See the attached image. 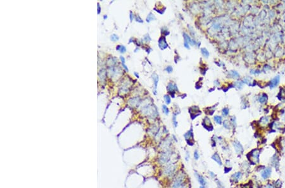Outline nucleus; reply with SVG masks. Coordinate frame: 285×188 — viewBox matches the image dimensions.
Masks as SVG:
<instances>
[{
	"instance_id": "nucleus-16",
	"label": "nucleus",
	"mask_w": 285,
	"mask_h": 188,
	"mask_svg": "<svg viewBox=\"0 0 285 188\" xmlns=\"http://www.w3.org/2000/svg\"><path fill=\"white\" fill-rule=\"evenodd\" d=\"M267 96L266 94H264V93L262 94L259 96V98H258V101H259L260 103H262V104L266 103L267 101Z\"/></svg>"
},
{
	"instance_id": "nucleus-27",
	"label": "nucleus",
	"mask_w": 285,
	"mask_h": 188,
	"mask_svg": "<svg viewBox=\"0 0 285 188\" xmlns=\"http://www.w3.org/2000/svg\"><path fill=\"white\" fill-rule=\"evenodd\" d=\"M229 108H224L222 109V115L224 116H227L229 114Z\"/></svg>"
},
{
	"instance_id": "nucleus-9",
	"label": "nucleus",
	"mask_w": 285,
	"mask_h": 188,
	"mask_svg": "<svg viewBox=\"0 0 285 188\" xmlns=\"http://www.w3.org/2000/svg\"><path fill=\"white\" fill-rule=\"evenodd\" d=\"M203 126L205 127V129H207L208 131H210L213 129V125L211 123L210 120L209 119L208 117H205L203 120Z\"/></svg>"
},
{
	"instance_id": "nucleus-35",
	"label": "nucleus",
	"mask_w": 285,
	"mask_h": 188,
	"mask_svg": "<svg viewBox=\"0 0 285 188\" xmlns=\"http://www.w3.org/2000/svg\"><path fill=\"white\" fill-rule=\"evenodd\" d=\"M241 188H252V186H251V185H250L249 184H245V185H244L243 187H242Z\"/></svg>"
},
{
	"instance_id": "nucleus-31",
	"label": "nucleus",
	"mask_w": 285,
	"mask_h": 188,
	"mask_svg": "<svg viewBox=\"0 0 285 188\" xmlns=\"http://www.w3.org/2000/svg\"><path fill=\"white\" fill-rule=\"evenodd\" d=\"M209 174L211 178H212V179H215V177H216V176H217L213 172H211V171H209Z\"/></svg>"
},
{
	"instance_id": "nucleus-2",
	"label": "nucleus",
	"mask_w": 285,
	"mask_h": 188,
	"mask_svg": "<svg viewBox=\"0 0 285 188\" xmlns=\"http://www.w3.org/2000/svg\"><path fill=\"white\" fill-rule=\"evenodd\" d=\"M176 170V165L173 164V163H167L166 166L164 167V172L163 174L164 175L167 177L172 176V175L174 174V172Z\"/></svg>"
},
{
	"instance_id": "nucleus-17",
	"label": "nucleus",
	"mask_w": 285,
	"mask_h": 188,
	"mask_svg": "<svg viewBox=\"0 0 285 188\" xmlns=\"http://www.w3.org/2000/svg\"><path fill=\"white\" fill-rule=\"evenodd\" d=\"M269 119L267 117H263L260 120V123L262 125H266L269 123Z\"/></svg>"
},
{
	"instance_id": "nucleus-12",
	"label": "nucleus",
	"mask_w": 285,
	"mask_h": 188,
	"mask_svg": "<svg viewBox=\"0 0 285 188\" xmlns=\"http://www.w3.org/2000/svg\"><path fill=\"white\" fill-rule=\"evenodd\" d=\"M152 77H153V83H154V91H153V92H154V94H157V89L158 83H159V76H158V75H157V74H155V73H154V74H153Z\"/></svg>"
},
{
	"instance_id": "nucleus-36",
	"label": "nucleus",
	"mask_w": 285,
	"mask_h": 188,
	"mask_svg": "<svg viewBox=\"0 0 285 188\" xmlns=\"http://www.w3.org/2000/svg\"><path fill=\"white\" fill-rule=\"evenodd\" d=\"M189 157H190V156H189V153H188V152H187V153H186V158H185L186 160V161H189Z\"/></svg>"
},
{
	"instance_id": "nucleus-5",
	"label": "nucleus",
	"mask_w": 285,
	"mask_h": 188,
	"mask_svg": "<svg viewBox=\"0 0 285 188\" xmlns=\"http://www.w3.org/2000/svg\"><path fill=\"white\" fill-rule=\"evenodd\" d=\"M233 144L234 148V150L236 152V153L238 155L243 154V151H244V148H243L242 144L238 141H234L233 142Z\"/></svg>"
},
{
	"instance_id": "nucleus-8",
	"label": "nucleus",
	"mask_w": 285,
	"mask_h": 188,
	"mask_svg": "<svg viewBox=\"0 0 285 188\" xmlns=\"http://www.w3.org/2000/svg\"><path fill=\"white\" fill-rule=\"evenodd\" d=\"M242 173L241 172H237L232 175L231 177V181L233 183H236L239 181L242 177Z\"/></svg>"
},
{
	"instance_id": "nucleus-37",
	"label": "nucleus",
	"mask_w": 285,
	"mask_h": 188,
	"mask_svg": "<svg viewBox=\"0 0 285 188\" xmlns=\"http://www.w3.org/2000/svg\"><path fill=\"white\" fill-rule=\"evenodd\" d=\"M236 84V86H237L238 88H239V87L241 88V87H242V83H241V82H237Z\"/></svg>"
},
{
	"instance_id": "nucleus-33",
	"label": "nucleus",
	"mask_w": 285,
	"mask_h": 188,
	"mask_svg": "<svg viewBox=\"0 0 285 188\" xmlns=\"http://www.w3.org/2000/svg\"><path fill=\"white\" fill-rule=\"evenodd\" d=\"M264 188H275V186H273L272 184H267V185H266V186L264 187Z\"/></svg>"
},
{
	"instance_id": "nucleus-41",
	"label": "nucleus",
	"mask_w": 285,
	"mask_h": 188,
	"mask_svg": "<svg viewBox=\"0 0 285 188\" xmlns=\"http://www.w3.org/2000/svg\"><path fill=\"white\" fill-rule=\"evenodd\" d=\"M134 74L136 75V77H139V75H138V74H137V73H136V72H135V73H134Z\"/></svg>"
},
{
	"instance_id": "nucleus-28",
	"label": "nucleus",
	"mask_w": 285,
	"mask_h": 188,
	"mask_svg": "<svg viewBox=\"0 0 285 188\" xmlns=\"http://www.w3.org/2000/svg\"><path fill=\"white\" fill-rule=\"evenodd\" d=\"M164 99L165 101V102H166L167 104H170V102H171V100H170V96H168V94H166L164 96Z\"/></svg>"
},
{
	"instance_id": "nucleus-30",
	"label": "nucleus",
	"mask_w": 285,
	"mask_h": 188,
	"mask_svg": "<svg viewBox=\"0 0 285 188\" xmlns=\"http://www.w3.org/2000/svg\"><path fill=\"white\" fill-rule=\"evenodd\" d=\"M117 49H118V50H120L121 53H124L125 51H126V47H125L124 46H117Z\"/></svg>"
},
{
	"instance_id": "nucleus-20",
	"label": "nucleus",
	"mask_w": 285,
	"mask_h": 188,
	"mask_svg": "<svg viewBox=\"0 0 285 188\" xmlns=\"http://www.w3.org/2000/svg\"><path fill=\"white\" fill-rule=\"evenodd\" d=\"M223 125H224V127H225L226 129H229L230 128H231V123H230V122L229 121V120H224V121L223 122Z\"/></svg>"
},
{
	"instance_id": "nucleus-1",
	"label": "nucleus",
	"mask_w": 285,
	"mask_h": 188,
	"mask_svg": "<svg viewBox=\"0 0 285 188\" xmlns=\"http://www.w3.org/2000/svg\"><path fill=\"white\" fill-rule=\"evenodd\" d=\"M184 175L183 174H179L173 180L171 184V188H181L184 186Z\"/></svg>"
},
{
	"instance_id": "nucleus-24",
	"label": "nucleus",
	"mask_w": 285,
	"mask_h": 188,
	"mask_svg": "<svg viewBox=\"0 0 285 188\" xmlns=\"http://www.w3.org/2000/svg\"><path fill=\"white\" fill-rule=\"evenodd\" d=\"M153 20H155V15H153L151 13H150L149 15H148V16L147 19H146V21H147V22H150V21Z\"/></svg>"
},
{
	"instance_id": "nucleus-4",
	"label": "nucleus",
	"mask_w": 285,
	"mask_h": 188,
	"mask_svg": "<svg viewBox=\"0 0 285 188\" xmlns=\"http://www.w3.org/2000/svg\"><path fill=\"white\" fill-rule=\"evenodd\" d=\"M184 136L187 142V144L189 146H193L195 144V141H194V135L192 128H191L190 130H189L187 132L184 134Z\"/></svg>"
},
{
	"instance_id": "nucleus-11",
	"label": "nucleus",
	"mask_w": 285,
	"mask_h": 188,
	"mask_svg": "<svg viewBox=\"0 0 285 188\" xmlns=\"http://www.w3.org/2000/svg\"><path fill=\"white\" fill-rule=\"evenodd\" d=\"M159 47L161 49H166L167 47H168V44L167 43L166 41H165V38L164 37H161L159 40Z\"/></svg>"
},
{
	"instance_id": "nucleus-6",
	"label": "nucleus",
	"mask_w": 285,
	"mask_h": 188,
	"mask_svg": "<svg viewBox=\"0 0 285 188\" xmlns=\"http://www.w3.org/2000/svg\"><path fill=\"white\" fill-rule=\"evenodd\" d=\"M195 175L196 178L197 179L198 183L200 184V186L206 187V186L207 185V180H206V179H205V177H204L203 175H201L200 174L198 173L197 172H195Z\"/></svg>"
},
{
	"instance_id": "nucleus-22",
	"label": "nucleus",
	"mask_w": 285,
	"mask_h": 188,
	"mask_svg": "<svg viewBox=\"0 0 285 188\" xmlns=\"http://www.w3.org/2000/svg\"><path fill=\"white\" fill-rule=\"evenodd\" d=\"M193 158H194V159L195 160H199L200 154H199V152H198V151L197 150H195V151H194Z\"/></svg>"
},
{
	"instance_id": "nucleus-3",
	"label": "nucleus",
	"mask_w": 285,
	"mask_h": 188,
	"mask_svg": "<svg viewBox=\"0 0 285 188\" xmlns=\"http://www.w3.org/2000/svg\"><path fill=\"white\" fill-rule=\"evenodd\" d=\"M260 150L258 149L252 150L248 154L249 160L253 163H258L259 162V156H260Z\"/></svg>"
},
{
	"instance_id": "nucleus-29",
	"label": "nucleus",
	"mask_w": 285,
	"mask_h": 188,
	"mask_svg": "<svg viewBox=\"0 0 285 188\" xmlns=\"http://www.w3.org/2000/svg\"><path fill=\"white\" fill-rule=\"evenodd\" d=\"M162 110H163V112H164V113L165 115H168V113H169V110H168V108L167 107V106H165V105H163Z\"/></svg>"
},
{
	"instance_id": "nucleus-21",
	"label": "nucleus",
	"mask_w": 285,
	"mask_h": 188,
	"mask_svg": "<svg viewBox=\"0 0 285 188\" xmlns=\"http://www.w3.org/2000/svg\"><path fill=\"white\" fill-rule=\"evenodd\" d=\"M201 53L203 54V55L205 57H206V58H207V57L209 56V52L208 51H207V49H206V48H205V47H203V48H201Z\"/></svg>"
},
{
	"instance_id": "nucleus-34",
	"label": "nucleus",
	"mask_w": 285,
	"mask_h": 188,
	"mask_svg": "<svg viewBox=\"0 0 285 188\" xmlns=\"http://www.w3.org/2000/svg\"><path fill=\"white\" fill-rule=\"evenodd\" d=\"M231 168L229 169V167H225V168H224V172H225V174H227V173H228L229 172H230V171L231 170Z\"/></svg>"
},
{
	"instance_id": "nucleus-10",
	"label": "nucleus",
	"mask_w": 285,
	"mask_h": 188,
	"mask_svg": "<svg viewBox=\"0 0 285 188\" xmlns=\"http://www.w3.org/2000/svg\"><path fill=\"white\" fill-rule=\"evenodd\" d=\"M279 80H280V77H279V75H277L276 77L273 78L269 82L270 88H271V89H273V88L276 87V86L279 84Z\"/></svg>"
},
{
	"instance_id": "nucleus-25",
	"label": "nucleus",
	"mask_w": 285,
	"mask_h": 188,
	"mask_svg": "<svg viewBox=\"0 0 285 188\" xmlns=\"http://www.w3.org/2000/svg\"><path fill=\"white\" fill-rule=\"evenodd\" d=\"M176 115L177 114H174L173 115V118H172V122H173V125L175 128L177 127L178 126V122L176 120Z\"/></svg>"
},
{
	"instance_id": "nucleus-40",
	"label": "nucleus",
	"mask_w": 285,
	"mask_h": 188,
	"mask_svg": "<svg viewBox=\"0 0 285 188\" xmlns=\"http://www.w3.org/2000/svg\"><path fill=\"white\" fill-rule=\"evenodd\" d=\"M283 120L285 122V113H284V115H283Z\"/></svg>"
},
{
	"instance_id": "nucleus-26",
	"label": "nucleus",
	"mask_w": 285,
	"mask_h": 188,
	"mask_svg": "<svg viewBox=\"0 0 285 188\" xmlns=\"http://www.w3.org/2000/svg\"><path fill=\"white\" fill-rule=\"evenodd\" d=\"M243 82L244 83L248 84V85H252V84H251V82H251V79H250V78H244L243 79Z\"/></svg>"
},
{
	"instance_id": "nucleus-38",
	"label": "nucleus",
	"mask_w": 285,
	"mask_h": 188,
	"mask_svg": "<svg viewBox=\"0 0 285 188\" xmlns=\"http://www.w3.org/2000/svg\"><path fill=\"white\" fill-rule=\"evenodd\" d=\"M184 46H185V47H186V48H187V49H189V44L187 43V42H186L184 41Z\"/></svg>"
},
{
	"instance_id": "nucleus-15",
	"label": "nucleus",
	"mask_w": 285,
	"mask_h": 188,
	"mask_svg": "<svg viewBox=\"0 0 285 188\" xmlns=\"http://www.w3.org/2000/svg\"><path fill=\"white\" fill-rule=\"evenodd\" d=\"M183 37H184V41L186 42H187L188 44H191V45H192V46L195 45L196 44V42L194 41L192 39V38H190V37H189V36H188L187 34L184 33Z\"/></svg>"
},
{
	"instance_id": "nucleus-39",
	"label": "nucleus",
	"mask_w": 285,
	"mask_h": 188,
	"mask_svg": "<svg viewBox=\"0 0 285 188\" xmlns=\"http://www.w3.org/2000/svg\"><path fill=\"white\" fill-rule=\"evenodd\" d=\"M113 36V37L112 38V39H113V40H117V39H119V38H118V37H117V36H115V35H113V36Z\"/></svg>"
},
{
	"instance_id": "nucleus-32",
	"label": "nucleus",
	"mask_w": 285,
	"mask_h": 188,
	"mask_svg": "<svg viewBox=\"0 0 285 188\" xmlns=\"http://www.w3.org/2000/svg\"><path fill=\"white\" fill-rule=\"evenodd\" d=\"M165 70H166L168 73H171V72H172V70H173V68H172V67L171 66H168L165 68Z\"/></svg>"
},
{
	"instance_id": "nucleus-42",
	"label": "nucleus",
	"mask_w": 285,
	"mask_h": 188,
	"mask_svg": "<svg viewBox=\"0 0 285 188\" xmlns=\"http://www.w3.org/2000/svg\"><path fill=\"white\" fill-rule=\"evenodd\" d=\"M200 188H205V187H204V186H200Z\"/></svg>"
},
{
	"instance_id": "nucleus-13",
	"label": "nucleus",
	"mask_w": 285,
	"mask_h": 188,
	"mask_svg": "<svg viewBox=\"0 0 285 188\" xmlns=\"http://www.w3.org/2000/svg\"><path fill=\"white\" fill-rule=\"evenodd\" d=\"M212 159L214 160L218 165H220V166H222V160L220 158V155H219L218 153H215L213 154L212 156Z\"/></svg>"
},
{
	"instance_id": "nucleus-19",
	"label": "nucleus",
	"mask_w": 285,
	"mask_h": 188,
	"mask_svg": "<svg viewBox=\"0 0 285 188\" xmlns=\"http://www.w3.org/2000/svg\"><path fill=\"white\" fill-rule=\"evenodd\" d=\"M230 75L232 76V77L233 78H239V74H238V72L235 71V70H232L230 72Z\"/></svg>"
},
{
	"instance_id": "nucleus-23",
	"label": "nucleus",
	"mask_w": 285,
	"mask_h": 188,
	"mask_svg": "<svg viewBox=\"0 0 285 188\" xmlns=\"http://www.w3.org/2000/svg\"><path fill=\"white\" fill-rule=\"evenodd\" d=\"M215 182H216L217 188H225V186H224L223 183H222L220 180H218V179H216V180H215Z\"/></svg>"
},
{
	"instance_id": "nucleus-14",
	"label": "nucleus",
	"mask_w": 285,
	"mask_h": 188,
	"mask_svg": "<svg viewBox=\"0 0 285 188\" xmlns=\"http://www.w3.org/2000/svg\"><path fill=\"white\" fill-rule=\"evenodd\" d=\"M167 90H168V91H169L170 93V94H171V95H172V98H174V94H173V92H174V91L175 90H176V91H178V88H177V86H176V85H174V84H172V82H170V83H169L168 84V86H167Z\"/></svg>"
},
{
	"instance_id": "nucleus-7",
	"label": "nucleus",
	"mask_w": 285,
	"mask_h": 188,
	"mask_svg": "<svg viewBox=\"0 0 285 188\" xmlns=\"http://www.w3.org/2000/svg\"><path fill=\"white\" fill-rule=\"evenodd\" d=\"M272 174V169L270 167H267L266 169H264L261 172V177H262L263 179L266 180L267 179L270 177V176Z\"/></svg>"
},
{
	"instance_id": "nucleus-18",
	"label": "nucleus",
	"mask_w": 285,
	"mask_h": 188,
	"mask_svg": "<svg viewBox=\"0 0 285 188\" xmlns=\"http://www.w3.org/2000/svg\"><path fill=\"white\" fill-rule=\"evenodd\" d=\"M214 121L217 124H221V123H222V118L220 116H215L214 117Z\"/></svg>"
}]
</instances>
